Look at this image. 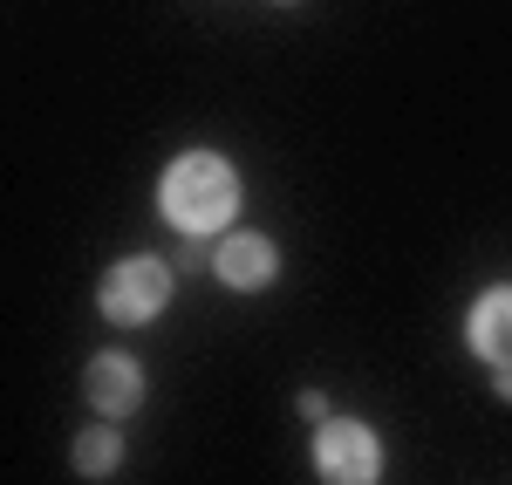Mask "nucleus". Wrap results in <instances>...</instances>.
Masks as SVG:
<instances>
[{
    "label": "nucleus",
    "mask_w": 512,
    "mask_h": 485,
    "mask_svg": "<svg viewBox=\"0 0 512 485\" xmlns=\"http://www.w3.org/2000/svg\"><path fill=\"white\" fill-rule=\"evenodd\" d=\"M158 192H164V219H171V226H185V233H219L239 212V171L219 158V151H185V158H171Z\"/></svg>",
    "instance_id": "1"
},
{
    "label": "nucleus",
    "mask_w": 512,
    "mask_h": 485,
    "mask_svg": "<svg viewBox=\"0 0 512 485\" xmlns=\"http://www.w3.org/2000/svg\"><path fill=\"white\" fill-rule=\"evenodd\" d=\"M315 472H321V485H376L383 479V445H376V431L355 424V417H335V424L321 417Z\"/></svg>",
    "instance_id": "2"
},
{
    "label": "nucleus",
    "mask_w": 512,
    "mask_h": 485,
    "mask_svg": "<svg viewBox=\"0 0 512 485\" xmlns=\"http://www.w3.org/2000/svg\"><path fill=\"white\" fill-rule=\"evenodd\" d=\"M164 301H171V267H164V260H144V253H137V260H117V267L103 274V287H96V308L123 328L151 322Z\"/></svg>",
    "instance_id": "3"
},
{
    "label": "nucleus",
    "mask_w": 512,
    "mask_h": 485,
    "mask_svg": "<svg viewBox=\"0 0 512 485\" xmlns=\"http://www.w3.org/2000/svg\"><path fill=\"white\" fill-rule=\"evenodd\" d=\"M82 390H89V410H103L117 424V417H130V410L144 404V369L130 363V356H96L89 376H82Z\"/></svg>",
    "instance_id": "4"
},
{
    "label": "nucleus",
    "mask_w": 512,
    "mask_h": 485,
    "mask_svg": "<svg viewBox=\"0 0 512 485\" xmlns=\"http://www.w3.org/2000/svg\"><path fill=\"white\" fill-rule=\"evenodd\" d=\"M465 342H472V356H485L492 369L512 363V287H485V294L472 301Z\"/></svg>",
    "instance_id": "5"
},
{
    "label": "nucleus",
    "mask_w": 512,
    "mask_h": 485,
    "mask_svg": "<svg viewBox=\"0 0 512 485\" xmlns=\"http://www.w3.org/2000/svg\"><path fill=\"white\" fill-rule=\"evenodd\" d=\"M274 267H280V253H274L267 233H226V246L212 253V274L226 287H267Z\"/></svg>",
    "instance_id": "6"
},
{
    "label": "nucleus",
    "mask_w": 512,
    "mask_h": 485,
    "mask_svg": "<svg viewBox=\"0 0 512 485\" xmlns=\"http://www.w3.org/2000/svg\"><path fill=\"white\" fill-rule=\"evenodd\" d=\"M117 465H123L117 424H96V431H82V438H76V472H82V479H110Z\"/></svg>",
    "instance_id": "7"
},
{
    "label": "nucleus",
    "mask_w": 512,
    "mask_h": 485,
    "mask_svg": "<svg viewBox=\"0 0 512 485\" xmlns=\"http://www.w3.org/2000/svg\"><path fill=\"white\" fill-rule=\"evenodd\" d=\"M499 397H512V363H499Z\"/></svg>",
    "instance_id": "8"
},
{
    "label": "nucleus",
    "mask_w": 512,
    "mask_h": 485,
    "mask_svg": "<svg viewBox=\"0 0 512 485\" xmlns=\"http://www.w3.org/2000/svg\"><path fill=\"white\" fill-rule=\"evenodd\" d=\"M280 7H287V0H280Z\"/></svg>",
    "instance_id": "9"
}]
</instances>
